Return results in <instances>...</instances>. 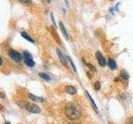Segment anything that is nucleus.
I'll return each instance as SVG.
<instances>
[{
  "instance_id": "5",
  "label": "nucleus",
  "mask_w": 133,
  "mask_h": 124,
  "mask_svg": "<svg viewBox=\"0 0 133 124\" xmlns=\"http://www.w3.org/2000/svg\"><path fill=\"white\" fill-rule=\"evenodd\" d=\"M96 58L97 60L98 64H100V66L102 67H105L106 64H107V61H106L105 57L103 56V55L101 53L100 51H97L96 53Z\"/></svg>"
},
{
  "instance_id": "10",
  "label": "nucleus",
  "mask_w": 133,
  "mask_h": 124,
  "mask_svg": "<svg viewBox=\"0 0 133 124\" xmlns=\"http://www.w3.org/2000/svg\"><path fill=\"white\" fill-rule=\"evenodd\" d=\"M107 65L109 66V68L112 69V70H115V69L117 68V63H116V62L112 59H109L107 61Z\"/></svg>"
},
{
  "instance_id": "16",
  "label": "nucleus",
  "mask_w": 133,
  "mask_h": 124,
  "mask_svg": "<svg viewBox=\"0 0 133 124\" xmlns=\"http://www.w3.org/2000/svg\"><path fill=\"white\" fill-rule=\"evenodd\" d=\"M121 77L123 79H128V74H127V72H126L124 69L122 70V73H121Z\"/></svg>"
},
{
  "instance_id": "9",
  "label": "nucleus",
  "mask_w": 133,
  "mask_h": 124,
  "mask_svg": "<svg viewBox=\"0 0 133 124\" xmlns=\"http://www.w3.org/2000/svg\"><path fill=\"white\" fill-rule=\"evenodd\" d=\"M51 33H52V36H53V38L55 39V41L56 42L58 43V45H61V41H60V38H59V36H58V34L57 33V31H56V30L54 27H53L51 30Z\"/></svg>"
},
{
  "instance_id": "1",
  "label": "nucleus",
  "mask_w": 133,
  "mask_h": 124,
  "mask_svg": "<svg viewBox=\"0 0 133 124\" xmlns=\"http://www.w3.org/2000/svg\"><path fill=\"white\" fill-rule=\"evenodd\" d=\"M65 114L70 120H78L81 117V111L79 108L74 103H68L65 108Z\"/></svg>"
},
{
  "instance_id": "13",
  "label": "nucleus",
  "mask_w": 133,
  "mask_h": 124,
  "mask_svg": "<svg viewBox=\"0 0 133 124\" xmlns=\"http://www.w3.org/2000/svg\"><path fill=\"white\" fill-rule=\"evenodd\" d=\"M86 94L87 95V97H88V98H89V100H90V102L92 103V107L94 108V109L96 111H97V105H96V103H94V101H93V99L92 98V97H91V95L89 94V93H88L87 91H86Z\"/></svg>"
},
{
  "instance_id": "8",
  "label": "nucleus",
  "mask_w": 133,
  "mask_h": 124,
  "mask_svg": "<svg viewBox=\"0 0 133 124\" xmlns=\"http://www.w3.org/2000/svg\"><path fill=\"white\" fill-rule=\"evenodd\" d=\"M65 91H66L67 93L71 94V95H73V94H76V93H77V89H76L75 87L72 86V85L66 86Z\"/></svg>"
},
{
  "instance_id": "18",
  "label": "nucleus",
  "mask_w": 133,
  "mask_h": 124,
  "mask_svg": "<svg viewBox=\"0 0 133 124\" xmlns=\"http://www.w3.org/2000/svg\"><path fill=\"white\" fill-rule=\"evenodd\" d=\"M84 62H85V61H84ZM85 64H86V65H87L88 68H90L91 69H92V70H93V71H96V70H97V69H96V68L92 65V64H89V63H86V62H85Z\"/></svg>"
},
{
  "instance_id": "12",
  "label": "nucleus",
  "mask_w": 133,
  "mask_h": 124,
  "mask_svg": "<svg viewBox=\"0 0 133 124\" xmlns=\"http://www.w3.org/2000/svg\"><path fill=\"white\" fill-rule=\"evenodd\" d=\"M21 35H22V36L23 37L24 39H26L27 41H30V42H32V43H34V40L32 38V37L29 36V35L27 33V32H25V31H23L21 33Z\"/></svg>"
},
{
  "instance_id": "2",
  "label": "nucleus",
  "mask_w": 133,
  "mask_h": 124,
  "mask_svg": "<svg viewBox=\"0 0 133 124\" xmlns=\"http://www.w3.org/2000/svg\"><path fill=\"white\" fill-rule=\"evenodd\" d=\"M19 105L22 108H25L26 110L32 113H40V108H38L36 104L34 103H20Z\"/></svg>"
},
{
  "instance_id": "14",
  "label": "nucleus",
  "mask_w": 133,
  "mask_h": 124,
  "mask_svg": "<svg viewBox=\"0 0 133 124\" xmlns=\"http://www.w3.org/2000/svg\"><path fill=\"white\" fill-rule=\"evenodd\" d=\"M39 77H41L42 79H44V80H46V81H49L51 79L50 76L46 73H40L39 74Z\"/></svg>"
},
{
  "instance_id": "23",
  "label": "nucleus",
  "mask_w": 133,
  "mask_h": 124,
  "mask_svg": "<svg viewBox=\"0 0 133 124\" xmlns=\"http://www.w3.org/2000/svg\"><path fill=\"white\" fill-rule=\"evenodd\" d=\"M111 1H112V0H111Z\"/></svg>"
},
{
  "instance_id": "22",
  "label": "nucleus",
  "mask_w": 133,
  "mask_h": 124,
  "mask_svg": "<svg viewBox=\"0 0 133 124\" xmlns=\"http://www.w3.org/2000/svg\"><path fill=\"white\" fill-rule=\"evenodd\" d=\"M46 1H47V2H48V3H50V2H51V0H46Z\"/></svg>"
},
{
  "instance_id": "11",
  "label": "nucleus",
  "mask_w": 133,
  "mask_h": 124,
  "mask_svg": "<svg viewBox=\"0 0 133 124\" xmlns=\"http://www.w3.org/2000/svg\"><path fill=\"white\" fill-rule=\"evenodd\" d=\"M28 98L32 99L33 101H35V102H43L44 99L43 98H39V97L36 96V95H33V94H31V93H28Z\"/></svg>"
},
{
  "instance_id": "19",
  "label": "nucleus",
  "mask_w": 133,
  "mask_h": 124,
  "mask_svg": "<svg viewBox=\"0 0 133 124\" xmlns=\"http://www.w3.org/2000/svg\"><path fill=\"white\" fill-rule=\"evenodd\" d=\"M67 59L69 60V61H70V63H71V64H72V69H74V71L75 72H77V69H76V66H75V64H73V62H72V61L71 60V58L69 56H67Z\"/></svg>"
},
{
  "instance_id": "7",
  "label": "nucleus",
  "mask_w": 133,
  "mask_h": 124,
  "mask_svg": "<svg viewBox=\"0 0 133 124\" xmlns=\"http://www.w3.org/2000/svg\"><path fill=\"white\" fill-rule=\"evenodd\" d=\"M59 27H60L61 31H62V33H63V36L65 37V39H66V40H68V39H69V36H68L67 31H66V28H65V26H64V24H63V22H59Z\"/></svg>"
},
{
  "instance_id": "15",
  "label": "nucleus",
  "mask_w": 133,
  "mask_h": 124,
  "mask_svg": "<svg viewBox=\"0 0 133 124\" xmlns=\"http://www.w3.org/2000/svg\"><path fill=\"white\" fill-rule=\"evenodd\" d=\"M18 2L23 5H29L32 3V0H18Z\"/></svg>"
},
{
  "instance_id": "21",
  "label": "nucleus",
  "mask_w": 133,
  "mask_h": 124,
  "mask_svg": "<svg viewBox=\"0 0 133 124\" xmlns=\"http://www.w3.org/2000/svg\"><path fill=\"white\" fill-rule=\"evenodd\" d=\"M1 96H2V98H4V94H3V93H1Z\"/></svg>"
},
{
  "instance_id": "20",
  "label": "nucleus",
  "mask_w": 133,
  "mask_h": 124,
  "mask_svg": "<svg viewBox=\"0 0 133 124\" xmlns=\"http://www.w3.org/2000/svg\"><path fill=\"white\" fill-rule=\"evenodd\" d=\"M51 18H52V21H53V22L54 27H56V23H55V21H54V17H53V14H51Z\"/></svg>"
},
{
  "instance_id": "4",
  "label": "nucleus",
  "mask_w": 133,
  "mask_h": 124,
  "mask_svg": "<svg viewBox=\"0 0 133 124\" xmlns=\"http://www.w3.org/2000/svg\"><path fill=\"white\" fill-rule=\"evenodd\" d=\"M8 56L13 61H14L15 62H21L22 60H23L20 53H18V51H14L13 49H10L8 51Z\"/></svg>"
},
{
  "instance_id": "3",
  "label": "nucleus",
  "mask_w": 133,
  "mask_h": 124,
  "mask_svg": "<svg viewBox=\"0 0 133 124\" xmlns=\"http://www.w3.org/2000/svg\"><path fill=\"white\" fill-rule=\"evenodd\" d=\"M23 60L25 64L29 67H34L35 65V62L33 61V58L32 56V55L29 53L28 51H23Z\"/></svg>"
},
{
  "instance_id": "6",
  "label": "nucleus",
  "mask_w": 133,
  "mask_h": 124,
  "mask_svg": "<svg viewBox=\"0 0 133 124\" xmlns=\"http://www.w3.org/2000/svg\"><path fill=\"white\" fill-rule=\"evenodd\" d=\"M57 54H58V58L60 59V61L62 62V64H63V65H65L66 67L67 66V63H66V60H65V57L62 53V51L59 50L58 48H57Z\"/></svg>"
},
{
  "instance_id": "17",
  "label": "nucleus",
  "mask_w": 133,
  "mask_h": 124,
  "mask_svg": "<svg viewBox=\"0 0 133 124\" xmlns=\"http://www.w3.org/2000/svg\"><path fill=\"white\" fill-rule=\"evenodd\" d=\"M94 89H96V90H99V89H101V84H100L99 81L95 82V84H94Z\"/></svg>"
}]
</instances>
